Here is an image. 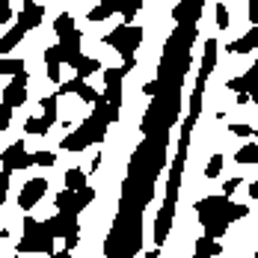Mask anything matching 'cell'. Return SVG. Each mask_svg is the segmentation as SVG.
I'll return each mask as SVG.
<instances>
[{"mask_svg":"<svg viewBox=\"0 0 258 258\" xmlns=\"http://www.w3.org/2000/svg\"><path fill=\"white\" fill-rule=\"evenodd\" d=\"M146 39V30L140 24H119L110 30V36H101V42L107 48L119 53V56H128V53H137V48L143 45Z\"/></svg>","mask_w":258,"mask_h":258,"instance_id":"obj_1","label":"cell"},{"mask_svg":"<svg viewBox=\"0 0 258 258\" xmlns=\"http://www.w3.org/2000/svg\"><path fill=\"white\" fill-rule=\"evenodd\" d=\"M48 187H51V181L45 178V175H36V178H24V184L15 190V205L18 211H36V208L42 205V199H45V193H48Z\"/></svg>","mask_w":258,"mask_h":258,"instance_id":"obj_2","label":"cell"},{"mask_svg":"<svg viewBox=\"0 0 258 258\" xmlns=\"http://www.w3.org/2000/svg\"><path fill=\"white\" fill-rule=\"evenodd\" d=\"M30 166H36L33 163V152L27 149V140H15V143H9L6 149H3V155H0V169L3 172H18V169H30Z\"/></svg>","mask_w":258,"mask_h":258,"instance_id":"obj_3","label":"cell"},{"mask_svg":"<svg viewBox=\"0 0 258 258\" xmlns=\"http://www.w3.org/2000/svg\"><path fill=\"white\" fill-rule=\"evenodd\" d=\"M27 86H30V72H21V75H15V78H12L9 83H6V86H3V89H0V104H6V107H12V110L24 107L27 98H30Z\"/></svg>","mask_w":258,"mask_h":258,"instance_id":"obj_4","label":"cell"},{"mask_svg":"<svg viewBox=\"0 0 258 258\" xmlns=\"http://www.w3.org/2000/svg\"><path fill=\"white\" fill-rule=\"evenodd\" d=\"M45 226H48V234H53L56 240H62V237H69V234L80 232L78 214H56V211H53L51 217L45 220Z\"/></svg>","mask_w":258,"mask_h":258,"instance_id":"obj_5","label":"cell"},{"mask_svg":"<svg viewBox=\"0 0 258 258\" xmlns=\"http://www.w3.org/2000/svg\"><path fill=\"white\" fill-rule=\"evenodd\" d=\"M122 80H125V72L119 66H107L104 69V92L101 95L113 107H119V110H122Z\"/></svg>","mask_w":258,"mask_h":258,"instance_id":"obj_6","label":"cell"},{"mask_svg":"<svg viewBox=\"0 0 258 258\" xmlns=\"http://www.w3.org/2000/svg\"><path fill=\"white\" fill-rule=\"evenodd\" d=\"M217 53H220V42H217L214 36H208L205 39V53H202V69H199V75H196V86H208L211 72L217 69Z\"/></svg>","mask_w":258,"mask_h":258,"instance_id":"obj_7","label":"cell"},{"mask_svg":"<svg viewBox=\"0 0 258 258\" xmlns=\"http://www.w3.org/2000/svg\"><path fill=\"white\" fill-rule=\"evenodd\" d=\"M42 21H45V6L42 3H24V9L15 18V24H21L27 33H36L42 27Z\"/></svg>","mask_w":258,"mask_h":258,"instance_id":"obj_8","label":"cell"},{"mask_svg":"<svg viewBox=\"0 0 258 258\" xmlns=\"http://www.w3.org/2000/svg\"><path fill=\"white\" fill-rule=\"evenodd\" d=\"M255 48H258V24L249 27L243 36H237L232 45H226V51H229V53H237V56H243V53L255 51Z\"/></svg>","mask_w":258,"mask_h":258,"instance_id":"obj_9","label":"cell"},{"mask_svg":"<svg viewBox=\"0 0 258 258\" xmlns=\"http://www.w3.org/2000/svg\"><path fill=\"white\" fill-rule=\"evenodd\" d=\"M113 15H119V0H98V6H92L86 12V18L92 24H101L107 18H113Z\"/></svg>","mask_w":258,"mask_h":258,"instance_id":"obj_10","label":"cell"},{"mask_svg":"<svg viewBox=\"0 0 258 258\" xmlns=\"http://www.w3.org/2000/svg\"><path fill=\"white\" fill-rule=\"evenodd\" d=\"M24 36H27V30L21 24H15L12 30H6V33L0 36V56H9L12 48H18V45L24 42Z\"/></svg>","mask_w":258,"mask_h":258,"instance_id":"obj_11","label":"cell"},{"mask_svg":"<svg viewBox=\"0 0 258 258\" xmlns=\"http://www.w3.org/2000/svg\"><path fill=\"white\" fill-rule=\"evenodd\" d=\"M220 252H223V243L214 237H205V234L193 243V258H217Z\"/></svg>","mask_w":258,"mask_h":258,"instance_id":"obj_12","label":"cell"},{"mask_svg":"<svg viewBox=\"0 0 258 258\" xmlns=\"http://www.w3.org/2000/svg\"><path fill=\"white\" fill-rule=\"evenodd\" d=\"M234 163H237V166H258V143L246 140L243 146H237V152H234Z\"/></svg>","mask_w":258,"mask_h":258,"instance_id":"obj_13","label":"cell"},{"mask_svg":"<svg viewBox=\"0 0 258 258\" xmlns=\"http://www.w3.org/2000/svg\"><path fill=\"white\" fill-rule=\"evenodd\" d=\"M86 184H89V172H83V166L66 169V175H62V187L66 190H83Z\"/></svg>","mask_w":258,"mask_h":258,"instance_id":"obj_14","label":"cell"},{"mask_svg":"<svg viewBox=\"0 0 258 258\" xmlns=\"http://www.w3.org/2000/svg\"><path fill=\"white\" fill-rule=\"evenodd\" d=\"M21 72H27V59L24 56H0V75L3 78H15V75H21Z\"/></svg>","mask_w":258,"mask_h":258,"instance_id":"obj_15","label":"cell"},{"mask_svg":"<svg viewBox=\"0 0 258 258\" xmlns=\"http://www.w3.org/2000/svg\"><path fill=\"white\" fill-rule=\"evenodd\" d=\"M53 125L45 119V116H30L24 122V137H48V131Z\"/></svg>","mask_w":258,"mask_h":258,"instance_id":"obj_16","label":"cell"},{"mask_svg":"<svg viewBox=\"0 0 258 258\" xmlns=\"http://www.w3.org/2000/svg\"><path fill=\"white\" fill-rule=\"evenodd\" d=\"M72 95H78L83 104H95L98 98H101V92H98L95 86H89L86 80H80L78 75H75V92H72Z\"/></svg>","mask_w":258,"mask_h":258,"instance_id":"obj_17","label":"cell"},{"mask_svg":"<svg viewBox=\"0 0 258 258\" xmlns=\"http://www.w3.org/2000/svg\"><path fill=\"white\" fill-rule=\"evenodd\" d=\"M72 30H78V24H75V15H72V12H59V15L53 18V33H56V39L69 36Z\"/></svg>","mask_w":258,"mask_h":258,"instance_id":"obj_18","label":"cell"},{"mask_svg":"<svg viewBox=\"0 0 258 258\" xmlns=\"http://www.w3.org/2000/svg\"><path fill=\"white\" fill-rule=\"evenodd\" d=\"M143 6H146V0H119V15L125 18L122 24H131L137 18V12H143Z\"/></svg>","mask_w":258,"mask_h":258,"instance_id":"obj_19","label":"cell"},{"mask_svg":"<svg viewBox=\"0 0 258 258\" xmlns=\"http://www.w3.org/2000/svg\"><path fill=\"white\" fill-rule=\"evenodd\" d=\"M92 202H95V187L86 184L83 190H75V211H78V214H83Z\"/></svg>","mask_w":258,"mask_h":258,"instance_id":"obj_20","label":"cell"},{"mask_svg":"<svg viewBox=\"0 0 258 258\" xmlns=\"http://www.w3.org/2000/svg\"><path fill=\"white\" fill-rule=\"evenodd\" d=\"M223 163H226V155H220V152H214L211 155V160H208V166H205V178H220L223 175Z\"/></svg>","mask_w":258,"mask_h":258,"instance_id":"obj_21","label":"cell"},{"mask_svg":"<svg viewBox=\"0 0 258 258\" xmlns=\"http://www.w3.org/2000/svg\"><path fill=\"white\" fill-rule=\"evenodd\" d=\"M217 30H226V27L232 24V12H229V6H226V0H217Z\"/></svg>","mask_w":258,"mask_h":258,"instance_id":"obj_22","label":"cell"},{"mask_svg":"<svg viewBox=\"0 0 258 258\" xmlns=\"http://www.w3.org/2000/svg\"><path fill=\"white\" fill-rule=\"evenodd\" d=\"M33 163L36 166H56V155L51 149H39V152H33Z\"/></svg>","mask_w":258,"mask_h":258,"instance_id":"obj_23","label":"cell"},{"mask_svg":"<svg viewBox=\"0 0 258 258\" xmlns=\"http://www.w3.org/2000/svg\"><path fill=\"white\" fill-rule=\"evenodd\" d=\"M229 131H232V137L249 140V137H252V131H255V125H246V122H232V125H229Z\"/></svg>","mask_w":258,"mask_h":258,"instance_id":"obj_24","label":"cell"},{"mask_svg":"<svg viewBox=\"0 0 258 258\" xmlns=\"http://www.w3.org/2000/svg\"><path fill=\"white\" fill-rule=\"evenodd\" d=\"M12 116H15V110H12V107H6V104H0V131L12 128Z\"/></svg>","mask_w":258,"mask_h":258,"instance_id":"obj_25","label":"cell"},{"mask_svg":"<svg viewBox=\"0 0 258 258\" xmlns=\"http://www.w3.org/2000/svg\"><path fill=\"white\" fill-rule=\"evenodd\" d=\"M240 184H243V178H240V175H232V178H229V181H223V187H220V193L232 199V193H234V190H237V187H240Z\"/></svg>","mask_w":258,"mask_h":258,"instance_id":"obj_26","label":"cell"},{"mask_svg":"<svg viewBox=\"0 0 258 258\" xmlns=\"http://www.w3.org/2000/svg\"><path fill=\"white\" fill-rule=\"evenodd\" d=\"M246 21L249 27L258 24V0H246Z\"/></svg>","mask_w":258,"mask_h":258,"instance_id":"obj_27","label":"cell"},{"mask_svg":"<svg viewBox=\"0 0 258 258\" xmlns=\"http://www.w3.org/2000/svg\"><path fill=\"white\" fill-rule=\"evenodd\" d=\"M6 21H12V6H9V0H0V27Z\"/></svg>","mask_w":258,"mask_h":258,"instance_id":"obj_28","label":"cell"},{"mask_svg":"<svg viewBox=\"0 0 258 258\" xmlns=\"http://www.w3.org/2000/svg\"><path fill=\"white\" fill-rule=\"evenodd\" d=\"M78 243H80V232L62 237V249H69V252H75V249H78Z\"/></svg>","mask_w":258,"mask_h":258,"instance_id":"obj_29","label":"cell"},{"mask_svg":"<svg viewBox=\"0 0 258 258\" xmlns=\"http://www.w3.org/2000/svg\"><path fill=\"white\" fill-rule=\"evenodd\" d=\"M246 196L258 202V181H249V184H246Z\"/></svg>","mask_w":258,"mask_h":258,"instance_id":"obj_30","label":"cell"},{"mask_svg":"<svg viewBox=\"0 0 258 258\" xmlns=\"http://www.w3.org/2000/svg\"><path fill=\"white\" fill-rule=\"evenodd\" d=\"M249 104V92H237V98H234V107H246Z\"/></svg>","mask_w":258,"mask_h":258,"instance_id":"obj_31","label":"cell"},{"mask_svg":"<svg viewBox=\"0 0 258 258\" xmlns=\"http://www.w3.org/2000/svg\"><path fill=\"white\" fill-rule=\"evenodd\" d=\"M51 258H75V255H72V252H69V249H56V252H53Z\"/></svg>","mask_w":258,"mask_h":258,"instance_id":"obj_32","label":"cell"},{"mask_svg":"<svg viewBox=\"0 0 258 258\" xmlns=\"http://www.w3.org/2000/svg\"><path fill=\"white\" fill-rule=\"evenodd\" d=\"M146 258H160V249H157V246H155V249H149V252H146Z\"/></svg>","mask_w":258,"mask_h":258,"instance_id":"obj_33","label":"cell"},{"mask_svg":"<svg viewBox=\"0 0 258 258\" xmlns=\"http://www.w3.org/2000/svg\"><path fill=\"white\" fill-rule=\"evenodd\" d=\"M249 101H252V104H255V107H258V86H255V89H252V92H249Z\"/></svg>","mask_w":258,"mask_h":258,"instance_id":"obj_34","label":"cell"},{"mask_svg":"<svg viewBox=\"0 0 258 258\" xmlns=\"http://www.w3.org/2000/svg\"><path fill=\"white\" fill-rule=\"evenodd\" d=\"M6 199H9V193H0V211H3V205H6Z\"/></svg>","mask_w":258,"mask_h":258,"instance_id":"obj_35","label":"cell"},{"mask_svg":"<svg viewBox=\"0 0 258 258\" xmlns=\"http://www.w3.org/2000/svg\"><path fill=\"white\" fill-rule=\"evenodd\" d=\"M252 137H255V140H258V128H255V131H252Z\"/></svg>","mask_w":258,"mask_h":258,"instance_id":"obj_36","label":"cell"},{"mask_svg":"<svg viewBox=\"0 0 258 258\" xmlns=\"http://www.w3.org/2000/svg\"><path fill=\"white\" fill-rule=\"evenodd\" d=\"M24 3H36V0H24Z\"/></svg>","mask_w":258,"mask_h":258,"instance_id":"obj_37","label":"cell"},{"mask_svg":"<svg viewBox=\"0 0 258 258\" xmlns=\"http://www.w3.org/2000/svg\"><path fill=\"white\" fill-rule=\"evenodd\" d=\"M190 258H193V255H190Z\"/></svg>","mask_w":258,"mask_h":258,"instance_id":"obj_38","label":"cell"}]
</instances>
